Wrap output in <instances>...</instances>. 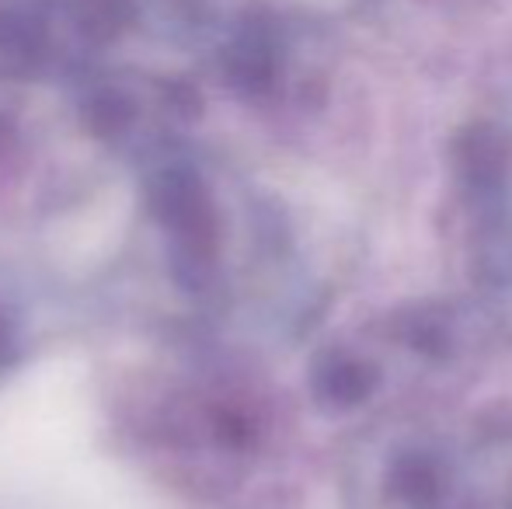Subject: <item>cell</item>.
Segmentation results:
<instances>
[{
	"label": "cell",
	"mask_w": 512,
	"mask_h": 509,
	"mask_svg": "<svg viewBox=\"0 0 512 509\" xmlns=\"http://www.w3.org/2000/svg\"><path fill=\"white\" fill-rule=\"evenodd\" d=\"M405 492L408 496H432L436 492V471L422 461L405 464Z\"/></svg>",
	"instance_id": "obj_4"
},
{
	"label": "cell",
	"mask_w": 512,
	"mask_h": 509,
	"mask_svg": "<svg viewBox=\"0 0 512 509\" xmlns=\"http://www.w3.org/2000/svg\"><path fill=\"white\" fill-rule=\"evenodd\" d=\"M460 161H464V171L474 178V182H488L502 171V161H506V150L499 143V133L495 129H471L464 136V150H460Z\"/></svg>",
	"instance_id": "obj_2"
},
{
	"label": "cell",
	"mask_w": 512,
	"mask_h": 509,
	"mask_svg": "<svg viewBox=\"0 0 512 509\" xmlns=\"http://www.w3.org/2000/svg\"><path fill=\"white\" fill-rule=\"evenodd\" d=\"M143 199L150 220L171 241L178 279L192 290L206 286L220 252V217L206 182L189 164H161L150 171Z\"/></svg>",
	"instance_id": "obj_1"
},
{
	"label": "cell",
	"mask_w": 512,
	"mask_h": 509,
	"mask_svg": "<svg viewBox=\"0 0 512 509\" xmlns=\"http://www.w3.org/2000/svg\"><path fill=\"white\" fill-rule=\"evenodd\" d=\"M370 374H366L359 363H349V360H338V363H328L317 377V391L324 398L338 401V405H349V401H359L366 391H370Z\"/></svg>",
	"instance_id": "obj_3"
},
{
	"label": "cell",
	"mask_w": 512,
	"mask_h": 509,
	"mask_svg": "<svg viewBox=\"0 0 512 509\" xmlns=\"http://www.w3.org/2000/svg\"><path fill=\"white\" fill-rule=\"evenodd\" d=\"M18 356V335H14V325L4 311H0V374L14 363Z\"/></svg>",
	"instance_id": "obj_5"
}]
</instances>
